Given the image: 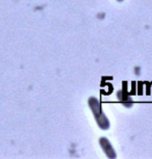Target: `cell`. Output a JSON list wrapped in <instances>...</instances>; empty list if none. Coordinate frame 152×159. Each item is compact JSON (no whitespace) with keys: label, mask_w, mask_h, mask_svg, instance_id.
<instances>
[{"label":"cell","mask_w":152,"mask_h":159,"mask_svg":"<svg viewBox=\"0 0 152 159\" xmlns=\"http://www.w3.org/2000/svg\"><path fill=\"white\" fill-rule=\"evenodd\" d=\"M118 1H120V2H122V1H123V0H118Z\"/></svg>","instance_id":"obj_4"},{"label":"cell","mask_w":152,"mask_h":159,"mask_svg":"<svg viewBox=\"0 0 152 159\" xmlns=\"http://www.w3.org/2000/svg\"><path fill=\"white\" fill-rule=\"evenodd\" d=\"M88 102H89V106H90L92 112H93L98 126H99L102 130H107V129L109 128V121H108V119H107V116H105V113L103 112L102 108H101L99 100L95 97H91V98H89Z\"/></svg>","instance_id":"obj_1"},{"label":"cell","mask_w":152,"mask_h":159,"mask_svg":"<svg viewBox=\"0 0 152 159\" xmlns=\"http://www.w3.org/2000/svg\"><path fill=\"white\" fill-rule=\"evenodd\" d=\"M99 143H100V147L102 148L103 152L105 153V155L107 156L108 158H116L117 157V154L115 152V149L114 147L112 146L111 142L106 139V137H101L99 139Z\"/></svg>","instance_id":"obj_2"},{"label":"cell","mask_w":152,"mask_h":159,"mask_svg":"<svg viewBox=\"0 0 152 159\" xmlns=\"http://www.w3.org/2000/svg\"><path fill=\"white\" fill-rule=\"evenodd\" d=\"M118 97L122 101V103L124 104V106L130 107L132 105V101H131V99H130L129 95L126 94V93H124V91H120V92H119L118 93Z\"/></svg>","instance_id":"obj_3"}]
</instances>
